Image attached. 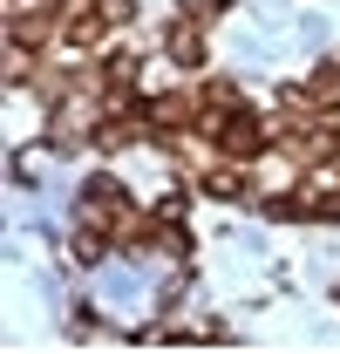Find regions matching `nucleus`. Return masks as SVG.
<instances>
[{
	"instance_id": "1",
	"label": "nucleus",
	"mask_w": 340,
	"mask_h": 354,
	"mask_svg": "<svg viewBox=\"0 0 340 354\" xmlns=\"http://www.w3.org/2000/svg\"><path fill=\"white\" fill-rule=\"evenodd\" d=\"M198 191H205V198H245V191H252V177L238 171V157H218V164L198 171Z\"/></svg>"
},
{
	"instance_id": "2",
	"label": "nucleus",
	"mask_w": 340,
	"mask_h": 354,
	"mask_svg": "<svg viewBox=\"0 0 340 354\" xmlns=\"http://www.w3.org/2000/svg\"><path fill=\"white\" fill-rule=\"evenodd\" d=\"M164 48H170V62L198 68V62H205V41H198V14H191V21H177V28L164 35Z\"/></svg>"
},
{
	"instance_id": "4",
	"label": "nucleus",
	"mask_w": 340,
	"mask_h": 354,
	"mask_svg": "<svg viewBox=\"0 0 340 354\" xmlns=\"http://www.w3.org/2000/svg\"><path fill=\"white\" fill-rule=\"evenodd\" d=\"M218 7H225V0H191V14H198V21H211Z\"/></svg>"
},
{
	"instance_id": "3",
	"label": "nucleus",
	"mask_w": 340,
	"mask_h": 354,
	"mask_svg": "<svg viewBox=\"0 0 340 354\" xmlns=\"http://www.w3.org/2000/svg\"><path fill=\"white\" fill-rule=\"evenodd\" d=\"M306 102H340V62H327V68L306 75Z\"/></svg>"
}]
</instances>
